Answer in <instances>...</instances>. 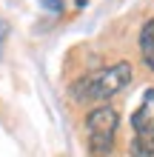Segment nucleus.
Instances as JSON below:
<instances>
[{"label": "nucleus", "instance_id": "f257e3e1", "mask_svg": "<svg viewBox=\"0 0 154 157\" xmlns=\"http://www.w3.org/2000/svg\"><path fill=\"white\" fill-rule=\"evenodd\" d=\"M131 83V66L129 63H114L108 69H100V71H92V75L80 77L74 86H71V97L77 103H88V100H106L123 91L126 86Z\"/></svg>", "mask_w": 154, "mask_h": 157}, {"label": "nucleus", "instance_id": "7ed1b4c3", "mask_svg": "<svg viewBox=\"0 0 154 157\" xmlns=\"http://www.w3.org/2000/svg\"><path fill=\"white\" fill-rule=\"evenodd\" d=\"M131 146L129 154L131 157H154V89H148L143 94L140 109L131 114Z\"/></svg>", "mask_w": 154, "mask_h": 157}, {"label": "nucleus", "instance_id": "20e7f679", "mask_svg": "<svg viewBox=\"0 0 154 157\" xmlns=\"http://www.w3.org/2000/svg\"><path fill=\"white\" fill-rule=\"evenodd\" d=\"M140 54H143V63L154 71V17L140 32Z\"/></svg>", "mask_w": 154, "mask_h": 157}, {"label": "nucleus", "instance_id": "f03ea898", "mask_svg": "<svg viewBox=\"0 0 154 157\" xmlns=\"http://www.w3.org/2000/svg\"><path fill=\"white\" fill-rule=\"evenodd\" d=\"M117 126H120V114L111 106H97V109L88 112V117H86V140H88V151L94 157H106L114 149Z\"/></svg>", "mask_w": 154, "mask_h": 157}]
</instances>
